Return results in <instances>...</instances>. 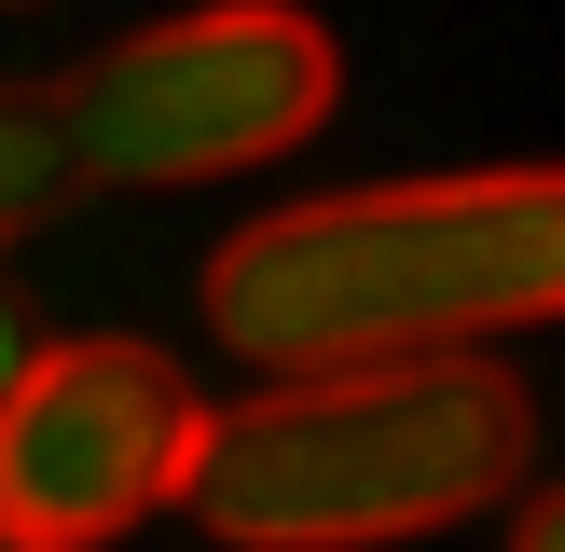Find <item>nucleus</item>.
<instances>
[{"mask_svg": "<svg viewBox=\"0 0 565 552\" xmlns=\"http://www.w3.org/2000/svg\"><path fill=\"white\" fill-rule=\"evenodd\" d=\"M565 318V166H441V180L303 193L207 248V331L248 373H373L483 359Z\"/></svg>", "mask_w": 565, "mask_h": 552, "instance_id": "1", "label": "nucleus"}, {"mask_svg": "<svg viewBox=\"0 0 565 552\" xmlns=\"http://www.w3.org/2000/svg\"><path fill=\"white\" fill-rule=\"evenodd\" d=\"M539 469V386L511 359H373V373H263L207 401L180 511L221 552H401L469 511H511Z\"/></svg>", "mask_w": 565, "mask_h": 552, "instance_id": "2", "label": "nucleus"}, {"mask_svg": "<svg viewBox=\"0 0 565 552\" xmlns=\"http://www.w3.org/2000/svg\"><path fill=\"white\" fill-rule=\"evenodd\" d=\"M55 97H70L83 180L180 193V180H248V166L303 152L345 97V55L303 0H193V14L83 55Z\"/></svg>", "mask_w": 565, "mask_h": 552, "instance_id": "3", "label": "nucleus"}, {"mask_svg": "<svg viewBox=\"0 0 565 552\" xmlns=\"http://www.w3.org/2000/svg\"><path fill=\"white\" fill-rule=\"evenodd\" d=\"M193 442H207V386L138 331H70L0 373V511L55 552L125 539L138 511H180Z\"/></svg>", "mask_w": 565, "mask_h": 552, "instance_id": "4", "label": "nucleus"}, {"mask_svg": "<svg viewBox=\"0 0 565 552\" xmlns=\"http://www.w3.org/2000/svg\"><path fill=\"white\" fill-rule=\"evenodd\" d=\"M70 193H97L83 180V138H70V97L55 83H0V248L42 235Z\"/></svg>", "mask_w": 565, "mask_h": 552, "instance_id": "5", "label": "nucleus"}, {"mask_svg": "<svg viewBox=\"0 0 565 552\" xmlns=\"http://www.w3.org/2000/svg\"><path fill=\"white\" fill-rule=\"evenodd\" d=\"M511 552H565V484H539V497L511 511Z\"/></svg>", "mask_w": 565, "mask_h": 552, "instance_id": "6", "label": "nucleus"}, {"mask_svg": "<svg viewBox=\"0 0 565 552\" xmlns=\"http://www.w3.org/2000/svg\"><path fill=\"white\" fill-rule=\"evenodd\" d=\"M0 552H55V539H28V524H14V511H0Z\"/></svg>", "mask_w": 565, "mask_h": 552, "instance_id": "7", "label": "nucleus"}, {"mask_svg": "<svg viewBox=\"0 0 565 552\" xmlns=\"http://www.w3.org/2000/svg\"><path fill=\"white\" fill-rule=\"evenodd\" d=\"M0 373H14V318H0Z\"/></svg>", "mask_w": 565, "mask_h": 552, "instance_id": "8", "label": "nucleus"}]
</instances>
